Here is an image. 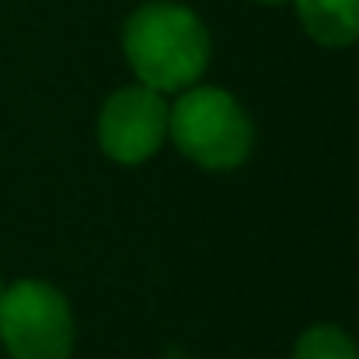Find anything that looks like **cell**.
Listing matches in <instances>:
<instances>
[{"label": "cell", "instance_id": "1", "mask_svg": "<svg viewBox=\"0 0 359 359\" xmlns=\"http://www.w3.org/2000/svg\"><path fill=\"white\" fill-rule=\"evenodd\" d=\"M122 49L136 77L154 91H178L203 77L210 63L206 25L182 4H147L122 32Z\"/></svg>", "mask_w": 359, "mask_h": 359}, {"label": "cell", "instance_id": "2", "mask_svg": "<svg viewBox=\"0 0 359 359\" xmlns=\"http://www.w3.org/2000/svg\"><path fill=\"white\" fill-rule=\"evenodd\" d=\"M168 133L178 150L203 168L227 171L251 154V119L220 88H196L175 102L168 112Z\"/></svg>", "mask_w": 359, "mask_h": 359}, {"label": "cell", "instance_id": "3", "mask_svg": "<svg viewBox=\"0 0 359 359\" xmlns=\"http://www.w3.org/2000/svg\"><path fill=\"white\" fill-rule=\"evenodd\" d=\"M0 339L11 359H67L74 349V314L49 283H14L0 293Z\"/></svg>", "mask_w": 359, "mask_h": 359}, {"label": "cell", "instance_id": "4", "mask_svg": "<svg viewBox=\"0 0 359 359\" xmlns=\"http://www.w3.org/2000/svg\"><path fill=\"white\" fill-rule=\"evenodd\" d=\"M164 133H168V105L161 102V91L147 84L116 91L98 119L102 150L119 164L147 161L161 147Z\"/></svg>", "mask_w": 359, "mask_h": 359}, {"label": "cell", "instance_id": "5", "mask_svg": "<svg viewBox=\"0 0 359 359\" xmlns=\"http://www.w3.org/2000/svg\"><path fill=\"white\" fill-rule=\"evenodd\" d=\"M297 14L321 46L339 49L359 42V0H297Z\"/></svg>", "mask_w": 359, "mask_h": 359}, {"label": "cell", "instance_id": "6", "mask_svg": "<svg viewBox=\"0 0 359 359\" xmlns=\"http://www.w3.org/2000/svg\"><path fill=\"white\" fill-rule=\"evenodd\" d=\"M293 359H359L356 342L335 325H314L300 335Z\"/></svg>", "mask_w": 359, "mask_h": 359}, {"label": "cell", "instance_id": "7", "mask_svg": "<svg viewBox=\"0 0 359 359\" xmlns=\"http://www.w3.org/2000/svg\"><path fill=\"white\" fill-rule=\"evenodd\" d=\"M262 4H279V0H262Z\"/></svg>", "mask_w": 359, "mask_h": 359}, {"label": "cell", "instance_id": "8", "mask_svg": "<svg viewBox=\"0 0 359 359\" xmlns=\"http://www.w3.org/2000/svg\"><path fill=\"white\" fill-rule=\"evenodd\" d=\"M0 293H4V290H0Z\"/></svg>", "mask_w": 359, "mask_h": 359}]
</instances>
